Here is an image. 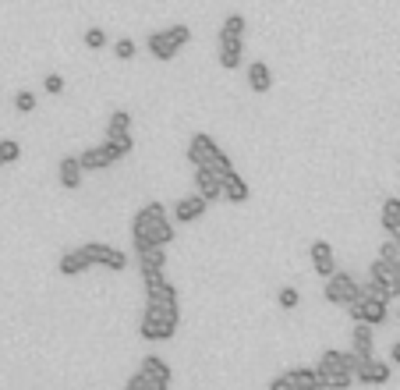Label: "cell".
Returning <instances> with one entry per match:
<instances>
[{"mask_svg": "<svg viewBox=\"0 0 400 390\" xmlns=\"http://www.w3.org/2000/svg\"><path fill=\"white\" fill-rule=\"evenodd\" d=\"M132 238L145 241V245H156V249H166L174 241V220L166 217L163 202H145V206L135 213L132 220Z\"/></svg>", "mask_w": 400, "mask_h": 390, "instance_id": "6da1fadb", "label": "cell"}, {"mask_svg": "<svg viewBox=\"0 0 400 390\" xmlns=\"http://www.w3.org/2000/svg\"><path fill=\"white\" fill-rule=\"evenodd\" d=\"M315 373H319L323 390H347V387L354 383L351 358H347V352H336V348H326V352L319 355V365H315Z\"/></svg>", "mask_w": 400, "mask_h": 390, "instance_id": "7a4b0ae2", "label": "cell"}, {"mask_svg": "<svg viewBox=\"0 0 400 390\" xmlns=\"http://www.w3.org/2000/svg\"><path fill=\"white\" fill-rule=\"evenodd\" d=\"M177 323H181V313H166V309H156V305H145L142 319H138V334L145 341H171L177 334Z\"/></svg>", "mask_w": 400, "mask_h": 390, "instance_id": "3957f363", "label": "cell"}, {"mask_svg": "<svg viewBox=\"0 0 400 390\" xmlns=\"http://www.w3.org/2000/svg\"><path fill=\"white\" fill-rule=\"evenodd\" d=\"M188 39H192V29H188V25H171V29L153 32L149 39H145V47H149V53L156 60H174L188 47Z\"/></svg>", "mask_w": 400, "mask_h": 390, "instance_id": "277c9868", "label": "cell"}, {"mask_svg": "<svg viewBox=\"0 0 400 390\" xmlns=\"http://www.w3.org/2000/svg\"><path fill=\"white\" fill-rule=\"evenodd\" d=\"M78 252V259H82V266H107V270H114V273H121L124 266H128V256H124L121 249H114V245H107V241H89V245H82V249H75Z\"/></svg>", "mask_w": 400, "mask_h": 390, "instance_id": "5b68a950", "label": "cell"}, {"mask_svg": "<svg viewBox=\"0 0 400 390\" xmlns=\"http://www.w3.org/2000/svg\"><path fill=\"white\" fill-rule=\"evenodd\" d=\"M142 284H145V305H156V309H166V313H181L177 287L166 280V273H149V277H142Z\"/></svg>", "mask_w": 400, "mask_h": 390, "instance_id": "8992f818", "label": "cell"}, {"mask_svg": "<svg viewBox=\"0 0 400 390\" xmlns=\"http://www.w3.org/2000/svg\"><path fill=\"white\" fill-rule=\"evenodd\" d=\"M323 295H326L329 305H340V309H347V305L358 298V280H354L347 270H333V273L326 277Z\"/></svg>", "mask_w": 400, "mask_h": 390, "instance_id": "52a82bcc", "label": "cell"}, {"mask_svg": "<svg viewBox=\"0 0 400 390\" xmlns=\"http://www.w3.org/2000/svg\"><path fill=\"white\" fill-rule=\"evenodd\" d=\"M347 313L354 323H368V326H383L386 316H390V305L386 302H375V298H365L362 291H358V298L347 305Z\"/></svg>", "mask_w": 400, "mask_h": 390, "instance_id": "ba28073f", "label": "cell"}, {"mask_svg": "<svg viewBox=\"0 0 400 390\" xmlns=\"http://www.w3.org/2000/svg\"><path fill=\"white\" fill-rule=\"evenodd\" d=\"M138 376L149 383L153 390H171V383H174V369L166 365V358H160V355H145L142 365H138Z\"/></svg>", "mask_w": 400, "mask_h": 390, "instance_id": "9c48e42d", "label": "cell"}, {"mask_svg": "<svg viewBox=\"0 0 400 390\" xmlns=\"http://www.w3.org/2000/svg\"><path fill=\"white\" fill-rule=\"evenodd\" d=\"M220 153L223 149L216 146V138L205 135V132H195L192 142H188V163H192V167H213V160Z\"/></svg>", "mask_w": 400, "mask_h": 390, "instance_id": "30bf717a", "label": "cell"}, {"mask_svg": "<svg viewBox=\"0 0 400 390\" xmlns=\"http://www.w3.org/2000/svg\"><path fill=\"white\" fill-rule=\"evenodd\" d=\"M390 376H393V369H390V362H379L375 355L358 369L354 373V383H368V387H383V383H390Z\"/></svg>", "mask_w": 400, "mask_h": 390, "instance_id": "8fae6325", "label": "cell"}, {"mask_svg": "<svg viewBox=\"0 0 400 390\" xmlns=\"http://www.w3.org/2000/svg\"><path fill=\"white\" fill-rule=\"evenodd\" d=\"M78 163H82V171H107L110 163H117V156L110 153V146L103 142V146H89V149H82L78 153Z\"/></svg>", "mask_w": 400, "mask_h": 390, "instance_id": "7c38bea8", "label": "cell"}, {"mask_svg": "<svg viewBox=\"0 0 400 390\" xmlns=\"http://www.w3.org/2000/svg\"><path fill=\"white\" fill-rule=\"evenodd\" d=\"M205 206H209V202H205L199 192L177 199V202H174V223H195V220H202Z\"/></svg>", "mask_w": 400, "mask_h": 390, "instance_id": "4fadbf2b", "label": "cell"}, {"mask_svg": "<svg viewBox=\"0 0 400 390\" xmlns=\"http://www.w3.org/2000/svg\"><path fill=\"white\" fill-rule=\"evenodd\" d=\"M308 256H312V266H315V273H319V277H329L336 270V256H333V245L329 241H323V238L312 241Z\"/></svg>", "mask_w": 400, "mask_h": 390, "instance_id": "5bb4252c", "label": "cell"}, {"mask_svg": "<svg viewBox=\"0 0 400 390\" xmlns=\"http://www.w3.org/2000/svg\"><path fill=\"white\" fill-rule=\"evenodd\" d=\"M57 178H60V188H82V178H86V171H82L78 156H60V167H57Z\"/></svg>", "mask_w": 400, "mask_h": 390, "instance_id": "9a60e30c", "label": "cell"}, {"mask_svg": "<svg viewBox=\"0 0 400 390\" xmlns=\"http://www.w3.org/2000/svg\"><path fill=\"white\" fill-rule=\"evenodd\" d=\"M135 259H138L142 277H149V273H166V249H156V245H149V249L135 252Z\"/></svg>", "mask_w": 400, "mask_h": 390, "instance_id": "2e32d148", "label": "cell"}, {"mask_svg": "<svg viewBox=\"0 0 400 390\" xmlns=\"http://www.w3.org/2000/svg\"><path fill=\"white\" fill-rule=\"evenodd\" d=\"M220 188H223V199H227V202H234V206H241V202H248V195H251L248 181H245L238 171H230V174L220 181Z\"/></svg>", "mask_w": 400, "mask_h": 390, "instance_id": "e0dca14e", "label": "cell"}, {"mask_svg": "<svg viewBox=\"0 0 400 390\" xmlns=\"http://www.w3.org/2000/svg\"><path fill=\"white\" fill-rule=\"evenodd\" d=\"M372 330H375V326H368V323H354V330H351V352L354 355H362V358H372L375 355Z\"/></svg>", "mask_w": 400, "mask_h": 390, "instance_id": "ac0fdd59", "label": "cell"}, {"mask_svg": "<svg viewBox=\"0 0 400 390\" xmlns=\"http://www.w3.org/2000/svg\"><path fill=\"white\" fill-rule=\"evenodd\" d=\"M195 192L205 199V202H216L220 195H223V188H220V178L209 171V167H195Z\"/></svg>", "mask_w": 400, "mask_h": 390, "instance_id": "d6986e66", "label": "cell"}, {"mask_svg": "<svg viewBox=\"0 0 400 390\" xmlns=\"http://www.w3.org/2000/svg\"><path fill=\"white\" fill-rule=\"evenodd\" d=\"M245 14H227L223 25H220V43H245Z\"/></svg>", "mask_w": 400, "mask_h": 390, "instance_id": "ffe728a7", "label": "cell"}, {"mask_svg": "<svg viewBox=\"0 0 400 390\" xmlns=\"http://www.w3.org/2000/svg\"><path fill=\"white\" fill-rule=\"evenodd\" d=\"M287 376H290L294 390H323L319 373H315L312 365H294V369H287Z\"/></svg>", "mask_w": 400, "mask_h": 390, "instance_id": "44dd1931", "label": "cell"}, {"mask_svg": "<svg viewBox=\"0 0 400 390\" xmlns=\"http://www.w3.org/2000/svg\"><path fill=\"white\" fill-rule=\"evenodd\" d=\"M248 86L255 93H269L273 89V71H269L266 60H251L248 64Z\"/></svg>", "mask_w": 400, "mask_h": 390, "instance_id": "7402d4cb", "label": "cell"}, {"mask_svg": "<svg viewBox=\"0 0 400 390\" xmlns=\"http://www.w3.org/2000/svg\"><path fill=\"white\" fill-rule=\"evenodd\" d=\"M245 64V43H220V68L234 71Z\"/></svg>", "mask_w": 400, "mask_h": 390, "instance_id": "603a6c76", "label": "cell"}, {"mask_svg": "<svg viewBox=\"0 0 400 390\" xmlns=\"http://www.w3.org/2000/svg\"><path fill=\"white\" fill-rule=\"evenodd\" d=\"M358 291H362L365 298H375V302H386V305L393 302V291H390V287H386V284H379V280H372V277H368L365 284H358Z\"/></svg>", "mask_w": 400, "mask_h": 390, "instance_id": "cb8c5ba5", "label": "cell"}, {"mask_svg": "<svg viewBox=\"0 0 400 390\" xmlns=\"http://www.w3.org/2000/svg\"><path fill=\"white\" fill-rule=\"evenodd\" d=\"M107 146H110V153L117 156V160H124L132 149H135V138H132V132H121V135H107Z\"/></svg>", "mask_w": 400, "mask_h": 390, "instance_id": "d4e9b609", "label": "cell"}, {"mask_svg": "<svg viewBox=\"0 0 400 390\" xmlns=\"http://www.w3.org/2000/svg\"><path fill=\"white\" fill-rule=\"evenodd\" d=\"M379 223H383V231L400 228V199H386V202H383V213H379Z\"/></svg>", "mask_w": 400, "mask_h": 390, "instance_id": "484cf974", "label": "cell"}, {"mask_svg": "<svg viewBox=\"0 0 400 390\" xmlns=\"http://www.w3.org/2000/svg\"><path fill=\"white\" fill-rule=\"evenodd\" d=\"M368 277L390 287V284H393V263H386V259H372V266H368ZM390 291H393V287H390ZM393 298H397V295H393Z\"/></svg>", "mask_w": 400, "mask_h": 390, "instance_id": "4316f807", "label": "cell"}, {"mask_svg": "<svg viewBox=\"0 0 400 390\" xmlns=\"http://www.w3.org/2000/svg\"><path fill=\"white\" fill-rule=\"evenodd\" d=\"M57 270H60V277H78L82 270H86V266H82V259H78V252L71 249V252H64L57 259Z\"/></svg>", "mask_w": 400, "mask_h": 390, "instance_id": "83f0119b", "label": "cell"}, {"mask_svg": "<svg viewBox=\"0 0 400 390\" xmlns=\"http://www.w3.org/2000/svg\"><path fill=\"white\" fill-rule=\"evenodd\" d=\"M18 160H22V146L14 138H0V167H11Z\"/></svg>", "mask_w": 400, "mask_h": 390, "instance_id": "f1b7e54d", "label": "cell"}, {"mask_svg": "<svg viewBox=\"0 0 400 390\" xmlns=\"http://www.w3.org/2000/svg\"><path fill=\"white\" fill-rule=\"evenodd\" d=\"M121 132H132V114L128 110H114L107 121V135H121Z\"/></svg>", "mask_w": 400, "mask_h": 390, "instance_id": "f546056e", "label": "cell"}, {"mask_svg": "<svg viewBox=\"0 0 400 390\" xmlns=\"http://www.w3.org/2000/svg\"><path fill=\"white\" fill-rule=\"evenodd\" d=\"M14 110L18 114H32L36 110V93L32 89H18L14 93Z\"/></svg>", "mask_w": 400, "mask_h": 390, "instance_id": "4dcf8cb0", "label": "cell"}, {"mask_svg": "<svg viewBox=\"0 0 400 390\" xmlns=\"http://www.w3.org/2000/svg\"><path fill=\"white\" fill-rule=\"evenodd\" d=\"M277 302H280V309H298L301 305V295H298V287H280V295H277Z\"/></svg>", "mask_w": 400, "mask_h": 390, "instance_id": "1f68e13d", "label": "cell"}, {"mask_svg": "<svg viewBox=\"0 0 400 390\" xmlns=\"http://www.w3.org/2000/svg\"><path fill=\"white\" fill-rule=\"evenodd\" d=\"M114 53H117V60H132V57L138 53L135 39H117V43H114Z\"/></svg>", "mask_w": 400, "mask_h": 390, "instance_id": "d6a6232c", "label": "cell"}, {"mask_svg": "<svg viewBox=\"0 0 400 390\" xmlns=\"http://www.w3.org/2000/svg\"><path fill=\"white\" fill-rule=\"evenodd\" d=\"M107 43H110V39H107V32H103V29H89L86 32V47L89 50H103Z\"/></svg>", "mask_w": 400, "mask_h": 390, "instance_id": "836d02e7", "label": "cell"}, {"mask_svg": "<svg viewBox=\"0 0 400 390\" xmlns=\"http://www.w3.org/2000/svg\"><path fill=\"white\" fill-rule=\"evenodd\" d=\"M43 89H47L50 96H60V93H64V78H60L57 71H50V75L43 78Z\"/></svg>", "mask_w": 400, "mask_h": 390, "instance_id": "e575fe53", "label": "cell"}, {"mask_svg": "<svg viewBox=\"0 0 400 390\" xmlns=\"http://www.w3.org/2000/svg\"><path fill=\"white\" fill-rule=\"evenodd\" d=\"M379 259H386V263H397L400 259V249H397V241H383V249H379Z\"/></svg>", "mask_w": 400, "mask_h": 390, "instance_id": "d590c367", "label": "cell"}, {"mask_svg": "<svg viewBox=\"0 0 400 390\" xmlns=\"http://www.w3.org/2000/svg\"><path fill=\"white\" fill-rule=\"evenodd\" d=\"M269 390H294V383H290L287 373H280V376H273V380H269Z\"/></svg>", "mask_w": 400, "mask_h": 390, "instance_id": "8d00e7d4", "label": "cell"}, {"mask_svg": "<svg viewBox=\"0 0 400 390\" xmlns=\"http://www.w3.org/2000/svg\"><path fill=\"white\" fill-rule=\"evenodd\" d=\"M124 390H153V387H149V383H145V380H142V376L135 373V376H132L128 383H124Z\"/></svg>", "mask_w": 400, "mask_h": 390, "instance_id": "74e56055", "label": "cell"}, {"mask_svg": "<svg viewBox=\"0 0 400 390\" xmlns=\"http://www.w3.org/2000/svg\"><path fill=\"white\" fill-rule=\"evenodd\" d=\"M390 362L400 365V341H393V348H390Z\"/></svg>", "mask_w": 400, "mask_h": 390, "instance_id": "f35d334b", "label": "cell"}, {"mask_svg": "<svg viewBox=\"0 0 400 390\" xmlns=\"http://www.w3.org/2000/svg\"><path fill=\"white\" fill-rule=\"evenodd\" d=\"M390 238L397 241V249H400V228H393V231H390Z\"/></svg>", "mask_w": 400, "mask_h": 390, "instance_id": "ab89813d", "label": "cell"}, {"mask_svg": "<svg viewBox=\"0 0 400 390\" xmlns=\"http://www.w3.org/2000/svg\"><path fill=\"white\" fill-rule=\"evenodd\" d=\"M397 316H400V313H397Z\"/></svg>", "mask_w": 400, "mask_h": 390, "instance_id": "60d3db41", "label": "cell"}]
</instances>
